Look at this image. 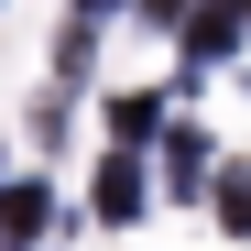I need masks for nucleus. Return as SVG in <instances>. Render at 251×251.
I'll list each match as a JSON object with an SVG mask.
<instances>
[{
    "label": "nucleus",
    "mask_w": 251,
    "mask_h": 251,
    "mask_svg": "<svg viewBox=\"0 0 251 251\" xmlns=\"http://www.w3.org/2000/svg\"><path fill=\"white\" fill-rule=\"evenodd\" d=\"M131 207H142V175H131V164H109V175H99V219H131Z\"/></svg>",
    "instance_id": "nucleus-1"
},
{
    "label": "nucleus",
    "mask_w": 251,
    "mask_h": 251,
    "mask_svg": "<svg viewBox=\"0 0 251 251\" xmlns=\"http://www.w3.org/2000/svg\"><path fill=\"white\" fill-rule=\"evenodd\" d=\"M164 175H175V197H186V186L207 175V142H197V131H175V142H164Z\"/></svg>",
    "instance_id": "nucleus-2"
},
{
    "label": "nucleus",
    "mask_w": 251,
    "mask_h": 251,
    "mask_svg": "<svg viewBox=\"0 0 251 251\" xmlns=\"http://www.w3.org/2000/svg\"><path fill=\"white\" fill-rule=\"evenodd\" d=\"M0 229H44V186H11V197H0Z\"/></svg>",
    "instance_id": "nucleus-3"
},
{
    "label": "nucleus",
    "mask_w": 251,
    "mask_h": 251,
    "mask_svg": "<svg viewBox=\"0 0 251 251\" xmlns=\"http://www.w3.org/2000/svg\"><path fill=\"white\" fill-rule=\"evenodd\" d=\"M142 11H153V22H175V11H186V0H142Z\"/></svg>",
    "instance_id": "nucleus-4"
},
{
    "label": "nucleus",
    "mask_w": 251,
    "mask_h": 251,
    "mask_svg": "<svg viewBox=\"0 0 251 251\" xmlns=\"http://www.w3.org/2000/svg\"><path fill=\"white\" fill-rule=\"evenodd\" d=\"M76 11H88V22H99V11H109V0H76Z\"/></svg>",
    "instance_id": "nucleus-5"
}]
</instances>
